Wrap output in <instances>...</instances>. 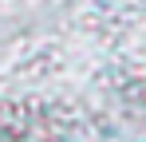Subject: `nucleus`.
Returning <instances> with one entry per match:
<instances>
[]
</instances>
